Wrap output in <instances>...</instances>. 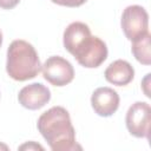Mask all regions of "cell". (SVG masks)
<instances>
[{
	"label": "cell",
	"instance_id": "1",
	"mask_svg": "<svg viewBox=\"0 0 151 151\" xmlns=\"http://www.w3.org/2000/svg\"><path fill=\"white\" fill-rule=\"evenodd\" d=\"M37 127L53 151L81 149L76 142V131L70 113L61 106H53L38 119Z\"/></svg>",
	"mask_w": 151,
	"mask_h": 151
},
{
	"label": "cell",
	"instance_id": "2",
	"mask_svg": "<svg viewBox=\"0 0 151 151\" xmlns=\"http://www.w3.org/2000/svg\"><path fill=\"white\" fill-rule=\"evenodd\" d=\"M41 70V64L35 48L25 40H14L7 50L6 71L17 81L35 78Z\"/></svg>",
	"mask_w": 151,
	"mask_h": 151
},
{
	"label": "cell",
	"instance_id": "3",
	"mask_svg": "<svg viewBox=\"0 0 151 151\" xmlns=\"http://www.w3.org/2000/svg\"><path fill=\"white\" fill-rule=\"evenodd\" d=\"M72 55L81 66L86 68H96L106 60L107 47L101 39L90 35L76 48Z\"/></svg>",
	"mask_w": 151,
	"mask_h": 151
},
{
	"label": "cell",
	"instance_id": "4",
	"mask_svg": "<svg viewBox=\"0 0 151 151\" xmlns=\"http://www.w3.org/2000/svg\"><path fill=\"white\" fill-rule=\"evenodd\" d=\"M120 25L125 37L134 41L149 33V14L139 5L127 6L122 14Z\"/></svg>",
	"mask_w": 151,
	"mask_h": 151
},
{
	"label": "cell",
	"instance_id": "5",
	"mask_svg": "<svg viewBox=\"0 0 151 151\" xmlns=\"http://www.w3.org/2000/svg\"><path fill=\"white\" fill-rule=\"evenodd\" d=\"M129 132L137 138H149L151 125V107L145 101L132 104L125 117Z\"/></svg>",
	"mask_w": 151,
	"mask_h": 151
},
{
	"label": "cell",
	"instance_id": "6",
	"mask_svg": "<svg viewBox=\"0 0 151 151\" xmlns=\"http://www.w3.org/2000/svg\"><path fill=\"white\" fill-rule=\"evenodd\" d=\"M41 70L44 78L54 86H65L70 84L74 78V70L72 64L59 55H52L47 58Z\"/></svg>",
	"mask_w": 151,
	"mask_h": 151
},
{
	"label": "cell",
	"instance_id": "7",
	"mask_svg": "<svg viewBox=\"0 0 151 151\" xmlns=\"http://www.w3.org/2000/svg\"><path fill=\"white\" fill-rule=\"evenodd\" d=\"M91 105L98 116L110 117L119 107V96L111 87H98L92 93Z\"/></svg>",
	"mask_w": 151,
	"mask_h": 151
},
{
	"label": "cell",
	"instance_id": "8",
	"mask_svg": "<svg viewBox=\"0 0 151 151\" xmlns=\"http://www.w3.org/2000/svg\"><path fill=\"white\" fill-rule=\"evenodd\" d=\"M50 90L40 83H33L24 86L18 94V100L21 106L28 110H39L45 106L50 101Z\"/></svg>",
	"mask_w": 151,
	"mask_h": 151
},
{
	"label": "cell",
	"instance_id": "9",
	"mask_svg": "<svg viewBox=\"0 0 151 151\" xmlns=\"http://www.w3.org/2000/svg\"><path fill=\"white\" fill-rule=\"evenodd\" d=\"M104 76L109 83L117 86H125L132 81L134 77V70L129 61L118 59L107 66Z\"/></svg>",
	"mask_w": 151,
	"mask_h": 151
},
{
	"label": "cell",
	"instance_id": "10",
	"mask_svg": "<svg viewBox=\"0 0 151 151\" xmlns=\"http://www.w3.org/2000/svg\"><path fill=\"white\" fill-rule=\"evenodd\" d=\"M90 35L92 34L90 27L86 24L80 21L71 22L64 31V37H63L64 47L72 54L76 51V48Z\"/></svg>",
	"mask_w": 151,
	"mask_h": 151
},
{
	"label": "cell",
	"instance_id": "11",
	"mask_svg": "<svg viewBox=\"0 0 151 151\" xmlns=\"http://www.w3.org/2000/svg\"><path fill=\"white\" fill-rule=\"evenodd\" d=\"M150 33H146L142 38L132 41V54L134 58L143 65H150L151 64V52H150Z\"/></svg>",
	"mask_w": 151,
	"mask_h": 151
},
{
	"label": "cell",
	"instance_id": "12",
	"mask_svg": "<svg viewBox=\"0 0 151 151\" xmlns=\"http://www.w3.org/2000/svg\"><path fill=\"white\" fill-rule=\"evenodd\" d=\"M52 2L60 5V6H66V7H79L83 4H85L87 0H51Z\"/></svg>",
	"mask_w": 151,
	"mask_h": 151
},
{
	"label": "cell",
	"instance_id": "13",
	"mask_svg": "<svg viewBox=\"0 0 151 151\" xmlns=\"http://www.w3.org/2000/svg\"><path fill=\"white\" fill-rule=\"evenodd\" d=\"M19 2H20V0H0V8H4V9H12V8H14Z\"/></svg>",
	"mask_w": 151,
	"mask_h": 151
},
{
	"label": "cell",
	"instance_id": "14",
	"mask_svg": "<svg viewBox=\"0 0 151 151\" xmlns=\"http://www.w3.org/2000/svg\"><path fill=\"white\" fill-rule=\"evenodd\" d=\"M19 150H44V147L41 145L37 144L35 142H28V143L19 146Z\"/></svg>",
	"mask_w": 151,
	"mask_h": 151
},
{
	"label": "cell",
	"instance_id": "15",
	"mask_svg": "<svg viewBox=\"0 0 151 151\" xmlns=\"http://www.w3.org/2000/svg\"><path fill=\"white\" fill-rule=\"evenodd\" d=\"M1 44H2V33L0 31V47H1Z\"/></svg>",
	"mask_w": 151,
	"mask_h": 151
},
{
	"label": "cell",
	"instance_id": "16",
	"mask_svg": "<svg viewBox=\"0 0 151 151\" xmlns=\"http://www.w3.org/2000/svg\"><path fill=\"white\" fill-rule=\"evenodd\" d=\"M1 147H2V149H5V150H7V149H8L6 145H2V144H0V149H1Z\"/></svg>",
	"mask_w": 151,
	"mask_h": 151
}]
</instances>
